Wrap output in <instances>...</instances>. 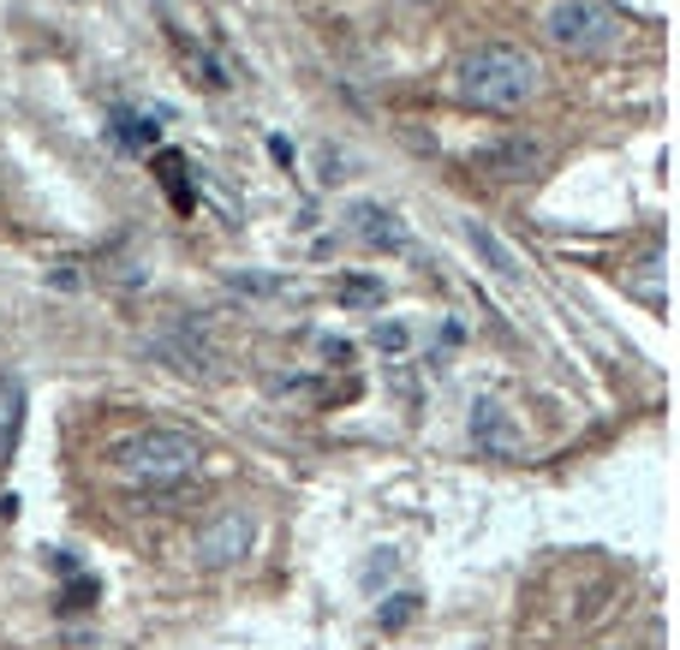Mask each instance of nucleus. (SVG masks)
I'll return each mask as SVG.
<instances>
[{
	"instance_id": "1",
	"label": "nucleus",
	"mask_w": 680,
	"mask_h": 650,
	"mask_svg": "<svg viewBox=\"0 0 680 650\" xmlns=\"http://www.w3.org/2000/svg\"><path fill=\"white\" fill-rule=\"evenodd\" d=\"M454 96L484 114H513L538 96V61L513 42H484L454 66Z\"/></svg>"
},
{
	"instance_id": "2",
	"label": "nucleus",
	"mask_w": 680,
	"mask_h": 650,
	"mask_svg": "<svg viewBox=\"0 0 680 650\" xmlns=\"http://www.w3.org/2000/svg\"><path fill=\"white\" fill-rule=\"evenodd\" d=\"M203 466V441L191 430H144L120 448V471L131 483H156V490H173L191 471Z\"/></svg>"
},
{
	"instance_id": "3",
	"label": "nucleus",
	"mask_w": 680,
	"mask_h": 650,
	"mask_svg": "<svg viewBox=\"0 0 680 650\" xmlns=\"http://www.w3.org/2000/svg\"><path fill=\"white\" fill-rule=\"evenodd\" d=\"M543 31L561 54H609L620 42V19L603 0H550Z\"/></svg>"
},
{
	"instance_id": "4",
	"label": "nucleus",
	"mask_w": 680,
	"mask_h": 650,
	"mask_svg": "<svg viewBox=\"0 0 680 650\" xmlns=\"http://www.w3.org/2000/svg\"><path fill=\"white\" fill-rule=\"evenodd\" d=\"M251 550H257V520H251L245 508H221L215 520H203V531H198L203 567H233V561H245Z\"/></svg>"
},
{
	"instance_id": "5",
	"label": "nucleus",
	"mask_w": 680,
	"mask_h": 650,
	"mask_svg": "<svg viewBox=\"0 0 680 650\" xmlns=\"http://www.w3.org/2000/svg\"><path fill=\"white\" fill-rule=\"evenodd\" d=\"M478 168H490L496 180H531V173L543 168V143H531V138H513V143H490V150L478 156Z\"/></svg>"
},
{
	"instance_id": "6",
	"label": "nucleus",
	"mask_w": 680,
	"mask_h": 650,
	"mask_svg": "<svg viewBox=\"0 0 680 650\" xmlns=\"http://www.w3.org/2000/svg\"><path fill=\"white\" fill-rule=\"evenodd\" d=\"M471 436H478V448H496V454H520V430L508 424V412L501 401H471Z\"/></svg>"
},
{
	"instance_id": "7",
	"label": "nucleus",
	"mask_w": 680,
	"mask_h": 650,
	"mask_svg": "<svg viewBox=\"0 0 680 650\" xmlns=\"http://www.w3.org/2000/svg\"><path fill=\"white\" fill-rule=\"evenodd\" d=\"M347 233H352L359 245H371V251H394V245H401V221L382 210V203H352Z\"/></svg>"
},
{
	"instance_id": "8",
	"label": "nucleus",
	"mask_w": 680,
	"mask_h": 650,
	"mask_svg": "<svg viewBox=\"0 0 680 650\" xmlns=\"http://www.w3.org/2000/svg\"><path fill=\"white\" fill-rule=\"evenodd\" d=\"M19 430H24V382L0 376V466H7L12 448H19Z\"/></svg>"
},
{
	"instance_id": "9",
	"label": "nucleus",
	"mask_w": 680,
	"mask_h": 650,
	"mask_svg": "<svg viewBox=\"0 0 680 650\" xmlns=\"http://www.w3.org/2000/svg\"><path fill=\"white\" fill-rule=\"evenodd\" d=\"M156 352H168V359H180V371H210V347L191 334V322H173V334H161L150 341Z\"/></svg>"
},
{
	"instance_id": "10",
	"label": "nucleus",
	"mask_w": 680,
	"mask_h": 650,
	"mask_svg": "<svg viewBox=\"0 0 680 650\" xmlns=\"http://www.w3.org/2000/svg\"><path fill=\"white\" fill-rule=\"evenodd\" d=\"M460 227H466V239H471V251H478V257H484V263H496V275H501V280H520V257H513V251H508V245H501V239H496V233H490V227H484V221H460Z\"/></svg>"
},
{
	"instance_id": "11",
	"label": "nucleus",
	"mask_w": 680,
	"mask_h": 650,
	"mask_svg": "<svg viewBox=\"0 0 680 650\" xmlns=\"http://www.w3.org/2000/svg\"><path fill=\"white\" fill-rule=\"evenodd\" d=\"M156 173H161V185H168L173 210H191V191H185V156H180V150H161V156H156Z\"/></svg>"
},
{
	"instance_id": "12",
	"label": "nucleus",
	"mask_w": 680,
	"mask_h": 650,
	"mask_svg": "<svg viewBox=\"0 0 680 650\" xmlns=\"http://www.w3.org/2000/svg\"><path fill=\"white\" fill-rule=\"evenodd\" d=\"M180 54H185V66H191V84H203V90H227V72H221L210 54H198L191 42H180Z\"/></svg>"
},
{
	"instance_id": "13",
	"label": "nucleus",
	"mask_w": 680,
	"mask_h": 650,
	"mask_svg": "<svg viewBox=\"0 0 680 650\" xmlns=\"http://www.w3.org/2000/svg\"><path fill=\"white\" fill-rule=\"evenodd\" d=\"M340 299L359 305V310H371V305H382V280H371V275H347V280H340Z\"/></svg>"
},
{
	"instance_id": "14",
	"label": "nucleus",
	"mask_w": 680,
	"mask_h": 650,
	"mask_svg": "<svg viewBox=\"0 0 680 650\" xmlns=\"http://www.w3.org/2000/svg\"><path fill=\"white\" fill-rule=\"evenodd\" d=\"M412 615H418V597H412V590H401V597H382V609H376V620H382L389 632H401Z\"/></svg>"
},
{
	"instance_id": "15",
	"label": "nucleus",
	"mask_w": 680,
	"mask_h": 650,
	"mask_svg": "<svg viewBox=\"0 0 680 650\" xmlns=\"http://www.w3.org/2000/svg\"><path fill=\"white\" fill-rule=\"evenodd\" d=\"M102 597V585L91 579V573H78V579L66 585V597H61V609H91V603Z\"/></svg>"
},
{
	"instance_id": "16",
	"label": "nucleus",
	"mask_w": 680,
	"mask_h": 650,
	"mask_svg": "<svg viewBox=\"0 0 680 650\" xmlns=\"http://www.w3.org/2000/svg\"><path fill=\"white\" fill-rule=\"evenodd\" d=\"M371 341H376L382 352H406V347H412V334H406V322H376Z\"/></svg>"
},
{
	"instance_id": "17",
	"label": "nucleus",
	"mask_w": 680,
	"mask_h": 650,
	"mask_svg": "<svg viewBox=\"0 0 680 650\" xmlns=\"http://www.w3.org/2000/svg\"><path fill=\"white\" fill-rule=\"evenodd\" d=\"M233 287H240V292H263V299H275V292H293L287 280H269V275H233Z\"/></svg>"
},
{
	"instance_id": "18",
	"label": "nucleus",
	"mask_w": 680,
	"mask_h": 650,
	"mask_svg": "<svg viewBox=\"0 0 680 650\" xmlns=\"http://www.w3.org/2000/svg\"><path fill=\"white\" fill-rule=\"evenodd\" d=\"M269 156L280 161V168H293V143L287 138H269Z\"/></svg>"
},
{
	"instance_id": "19",
	"label": "nucleus",
	"mask_w": 680,
	"mask_h": 650,
	"mask_svg": "<svg viewBox=\"0 0 680 650\" xmlns=\"http://www.w3.org/2000/svg\"><path fill=\"white\" fill-rule=\"evenodd\" d=\"M340 180V161H334V150H322V185H334Z\"/></svg>"
}]
</instances>
